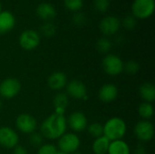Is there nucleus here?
Masks as SVG:
<instances>
[{
	"label": "nucleus",
	"mask_w": 155,
	"mask_h": 154,
	"mask_svg": "<svg viewBox=\"0 0 155 154\" xmlns=\"http://www.w3.org/2000/svg\"><path fill=\"white\" fill-rule=\"evenodd\" d=\"M67 76L64 72L56 71L52 73L47 79V85L52 91L62 92L67 84Z\"/></svg>",
	"instance_id": "14"
},
{
	"label": "nucleus",
	"mask_w": 155,
	"mask_h": 154,
	"mask_svg": "<svg viewBox=\"0 0 155 154\" xmlns=\"http://www.w3.org/2000/svg\"><path fill=\"white\" fill-rule=\"evenodd\" d=\"M112 47H113V43L108 37H105V36L101 37L96 42V49L101 54H109Z\"/></svg>",
	"instance_id": "23"
},
{
	"label": "nucleus",
	"mask_w": 155,
	"mask_h": 154,
	"mask_svg": "<svg viewBox=\"0 0 155 154\" xmlns=\"http://www.w3.org/2000/svg\"><path fill=\"white\" fill-rule=\"evenodd\" d=\"M118 93L119 91L115 84H105L100 87L98 91V98L104 103H110L117 98Z\"/></svg>",
	"instance_id": "15"
},
{
	"label": "nucleus",
	"mask_w": 155,
	"mask_h": 154,
	"mask_svg": "<svg viewBox=\"0 0 155 154\" xmlns=\"http://www.w3.org/2000/svg\"><path fill=\"white\" fill-rule=\"evenodd\" d=\"M124 71L129 75H134L140 71V64L134 60H129L124 64Z\"/></svg>",
	"instance_id": "26"
},
{
	"label": "nucleus",
	"mask_w": 155,
	"mask_h": 154,
	"mask_svg": "<svg viewBox=\"0 0 155 154\" xmlns=\"http://www.w3.org/2000/svg\"><path fill=\"white\" fill-rule=\"evenodd\" d=\"M19 143V135L9 126L0 127V146L5 149H14Z\"/></svg>",
	"instance_id": "11"
},
{
	"label": "nucleus",
	"mask_w": 155,
	"mask_h": 154,
	"mask_svg": "<svg viewBox=\"0 0 155 154\" xmlns=\"http://www.w3.org/2000/svg\"><path fill=\"white\" fill-rule=\"evenodd\" d=\"M134 154H146V150L143 146L138 145L134 150Z\"/></svg>",
	"instance_id": "34"
},
{
	"label": "nucleus",
	"mask_w": 155,
	"mask_h": 154,
	"mask_svg": "<svg viewBox=\"0 0 155 154\" xmlns=\"http://www.w3.org/2000/svg\"><path fill=\"white\" fill-rule=\"evenodd\" d=\"M15 25L14 15L7 10H2L0 13V34H6L13 30Z\"/></svg>",
	"instance_id": "17"
},
{
	"label": "nucleus",
	"mask_w": 155,
	"mask_h": 154,
	"mask_svg": "<svg viewBox=\"0 0 155 154\" xmlns=\"http://www.w3.org/2000/svg\"><path fill=\"white\" fill-rule=\"evenodd\" d=\"M40 34L33 29H26L23 31L18 38L19 45L25 51H32L40 44Z\"/></svg>",
	"instance_id": "7"
},
{
	"label": "nucleus",
	"mask_w": 155,
	"mask_h": 154,
	"mask_svg": "<svg viewBox=\"0 0 155 154\" xmlns=\"http://www.w3.org/2000/svg\"><path fill=\"white\" fill-rule=\"evenodd\" d=\"M81 145L79 136L74 133H65L57 140V149L59 152L66 154L76 152Z\"/></svg>",
	"instance_id": "3"
},
{
	"label": "nucleus",
	"mask_w": 155,
	"mask_h": 154,
	"mask_svg": "<svg viewBox=\"0 0 155 154\" xmlns=\"http://www.w3.org/2000/svg\"><path fill=\"white\" fill-rule=\"evenodd\" d=\"M67 121L64 114L52 113L40 125V133L47 140H58L67 131Z\"/></svg>",
	"instance_id": "1"
},
{
	"label": "nucleus",
	"mask_w": 155,
	"mask_h": 154,
	"mask_svg": "<svg viewBox=\"0 0 155 154\" xmlns=\"http://www.w3.org/2000/svg\"><path fill=\"white\" fill-rule=\"evenodd\" d=\"M58 152L57 147L53 143H43L37 148V154H56Z\"/></svg>",
	"instance_id": "28"
},
{
	"label": "nucleus",
	"mask_w": 155,
	"mask_h": 154,
	"mask_svg": "<svg viewBox=\"0 0 155 154\" xmlns=\"http://www.w3.org/2000/svg\"><path fill=\"white\" fill-rule=\"evenodd\" d=\"M69 105V97L65 93L58 92L53 99V106L54 113L58 114H64Z\"/></svg>",
	"instance_id": "18"
},
{
	"label": "nucleus",
	"mask_w": 155,
	"mask_h": 154,
	"mask_svg": "<svg viewBox=\"0 0 155 154\" xmlns=\"http://www.w3.org/2000/svg\"><path fill=\"white\" fill-rule=\"evenodd\" d=\"M15 125L17 131L28 135L35 133L37 129L35 118L29 113H20L15 121Z\"/></svg>",
	"instance_id": "9"
},
{
	"label": "nucleus",
	"mask_w": 155,
	"mask_h": 154,
	"mask_svg": "<svg viewBox=\"0 0 155 154\" xmlns=\"http://www.w3.org/2000/svg\"><path fill=\"white\" fill-rule=\"evenodd\" d=\"M139 94L143 102L153 103L155 100V86L152 83H144L139 88Z\"/></svg>",
	"instance_id": "20"
},
{
	"label": "nucleus",
	"mask_w": 155,
	"mask_h": 154,
	"mask_svg": "<svg viewBox=\"0 0 155 154\" xmlns=\"http://www.w3.org/2000/svg\"><path fill=\"white\" fill-rule=\"evenodd\" d=\"M136 23V18L133 15H128L124 16L123 22H121V25H123V26L127 30H133L135 28Z\"/></svg>",
	"instance_id": "30"
},
{
	"label": "nucleus",
	"mask_w": 155,
	"mask_h": 154,
	"mask_svg": "<svg viewBox=\"0 0 155 154\" xmlns=\"http://www.w3.org/2000/svg\"><path fill=\"white\" fill-rule=\"evenodd\" d=\"M121 27V20L115 15L104 16L99 24L101 33L105 36H112L116 34Z\"/></svg>",
	"instance_id": "12"
},
{
	"label": "nucleus",
	"mask_w": 155,
	"mask_h": 154,
	"mask_svg": "<svg viewBox=\"0 0 155 154\" xmlns=\"http://www.w3.org/2000/svg\"><path fill=\"white\" fill-rule=\"evenodd\" d=\"M40 33L45 37H52L56 33V27L52 22H45L40 28Z\"/></svg>",
	"instance_id": "25"
},
{
	"label": "nucleus",
	"mask_w": 155,
	"mask_h": 154,
	"mask_svg": "<svg viewBox=\"0 0 155 154\" xmlns=\"http://www.w3.org/2000/svg\"><path fill=\"white\" fill-rule=\"evenodd\" d=\"M94 7L100 13H105L110 7V0H94Z\"/></svg>",
	"instance_id": "31"
},
{
	"label": "nucleus",
	"mask_w": 155,
	"mask_h": 154,
	"mask_svg": "<svg viewBox=\"0 0 155 154\" xmlns=\"http://www.w3.org/2000/svg\"><path fill=\"white\" fill-rule=\"evenodd\" d=\"M134 133L138 141L142 143H149L153 139L154 126L151 121L141 120L135 124Z\"/></svg>",
	"instance_id": "8"
},
{
	"label": "nucleus",
	"mask_w": 155,
	"mask_h": 154,
	"mask_svg": "<svg viewBox=\"0 0 155 154\" xmlns=\"http://www.w3.org/2000/svg\"><path fill=\"white\" fill-rule=\"evenodd\" d=\"M107 154H131V148L123 139L113 141L110 142Z\"/></svg>",
	"instance_id": "19"
},
{
	"label": "nucleus",
	"mask_w": 155,
	"mask_h": 154,
	"mask_svg": "<svg viewBox=\"0 0 155 154\" xmlns=\"http://www.w3.org/2000/svg\"><path fill=\"white\" fill-rule=\"evenodd\" d=\"M21 87V83L17 78L7 77L0 83V97L13 99L19 94Z\"/></svg>",
	"instance_id": "6"
},
{
	"label": "nucleus",
	"mask_w": 155,
	"mask_h": 154,
	"mask_svg": "<svg viewBox=\"0 0 155 154\" xmlns=\"http://www.w3.org/2000/svg\"><path fill=\"white\" fill-rule=\"evenodd\" d=\"M72 21H73L74 25L82 26L86 22V16H85V15L84 13H82L80 11H77V12L74 13V15L72 16Z\"/></svg>",
	"instance_id": "32"
},
{
	"label": "nucleus",
	"mask_w": 155,
	"mask_h": 154,
	"mask_svg": "<svg viewBox=\"0 0 155 154\" xmlns=\"http://www.w3.org/2000/svg\"><path fill=\"white\" fill-rule=\"evenodd\" d=\"M64 89L68 97L83 101L88 99L86 85L80 80H72L68 82Z\"/></svg>",
	"instance_id": "10"
},
{
	"label": "nucleus",
	"mask_w": 155,
	"mask_h": 154,
	"mask_svg": "<svg viewBox=\"0 0 155 154\" xmlns=\"http://www.w3.org/2000/svg\"><path fill=\"white\" fill-rule=\"evenodd\" d=\"M56 154H66V153H64V152H59V151H58V152H57Z\"/></svg>",
	"instance_id": "37"
},
{
	"label": "nucleus",
	"mask_w": 155,
	"mask_h": 154,
	"mask_svg": "<svg viewBox=\"0 0 155 154\" xmlns=\"http://www.w3.org/2000/svg\"><path fill=\"white\" fill-rule=\"evenodd\" d=\"M13 154H28V152L24 146L18 144L13 149Z\"/></svg>",
	"instance_id": "33"
},
{
	"label": "nucleus",
	"mask_w": 155,
	"mask_h": 154,
	"mask_svg": "<svg viewBox=\"0 0 155 154\" xmlns=\"http://www.w3.org/2000/svg\"><path fill=\"white\" fill-rule=\"evenodd\" d=\"M1 11H2V5H1V2H0V13H1Z\"/></svg>",
	"instance_id": "38"
},
{
	"label": "nucleus",
	"mask_w": 155,
	"mask_h": 154,
	"mask_svg": "<svg viewBox=\"0 0 155 154\" xmlns=\"http://www.w3.org/2000/svg\"><path fill=\"white\" fill-rule=\"evenodd\" d=\"M137 111H138V114L142 118V120H147V121H150L153 118V113H154L153 104L151 103H146V102L140 103Z\"/></svg>",
	"instance_id": "22"
},
{
	"label": "nucleus",
	"mask_w": 155,
	"mask_h": 154,
	"mask_svg": "<svg viewBox=\"0 0 155 154\" xmlns=\"http://www.w3.org/2000/svg\"><path fill=\"white\" fill-rule=\"evenodd\" d=\"M35 13L37 16L45 22H51V20H53L56 15V10L54 6L51 3L47 2L40 3L36 6Z\"/></svg>",
	"instance_id": "16"
},
{
	"label": "nucleus",
	"mask_w": 155,
	"mask_h": 154,
	"mask_svg": "<svg viewBox=\"0 0 155 154\" xmlns=\"http://www.w3.org/2000/svg\"><path fill=\"white\" fill-rule=\"evenodd\" d=\"M72 154H82L81 152H74V153Z\"/></svg>",
	"instance_id": "36"
},
{
	"label": "nucleus",
	"mask_w": 155,
	"mask_h": 154,
	"mask_svg": "<svg viewBox=\"0 0 155 154\" xmlns=\"http://www.w3.org/2000/svg\"><path fill=\"white\" fill-rule=\"evenodd\" d=\"M104 126V136L110 142L122 140L127 132V124L124 119L114 116L108 119Z\"/></svg>",
	"instance_id": "2"
},
{
	"label": "nucleus",
	"mask_w": 155,
	"mask_h": 154,
	"mask_svg": "<svg viewBox=\"0 0 155 154\" xmlns=\"http://www.w3.org/2000/svg\"><path fill=\"white\" fill-rule=\"evenodd\" d=\"M124 64L122 58L114 54H107L103 58L102 67L104 73L110 76H117L124 72Z\"/></svg>",
	"instance_id": "4"
},
{
	"label": "nucleus",
	"mask_w": 155,
	"mask_h": 154,
	"mask_svg": "<svg viewBox=\"0 0 155 154\" xmlns=\"http://www.w3.org/2000/svg\"><path fill=\"white\" fill-rule=\"evenodd\" d=\"M110 141L105 136L95 138L92 144V151L94 154H107Z\"/></svg>",
	"instance_id": "21"
},
{
	"label": "nucleus",
	"mask_w": 155,
	"mask_h": 154,
	"mask_svg": "<svg viewBox=\"0 0 155 154\" xmlns=\"http://www.w3.org/2000/svg\"><path fill=\"white\" fill-rule=\"evenodd\" d=\"M132 15L138 19L149 18L154 12V0H134L132 4Z\"/></svg>",
	"instance_id": "5"
},
{
	"label": "nucleus",
	"mask_w": 155,
	"mask_h": 154,
	"mask_svg": "<svg viewBox=\"0 0 155 154\" xmlns=\"http://www.w3.org/2000/svg\"><path fill=\"white\" fill-rule=\"evenodd\" d=\"M86 131L88 133L89 135H91L93 138H98L100 136L104 135V126L101 123H88Z\"/></svg>",
	"instance_id": "24"
},
{
	"label": "nucleus",
	"mask_w": 155,
	"mask_h": 154,
	"mask_svg": "<svg viewBox=\"0 0 155 154\" xmlns=\"http://www.w3.org/2000/svg\"><path fill=\"white\" fill-rule=\"evenodd\" d=\"M2 107H3V102H2V100H1V98H0V111H1V109H2Z\"/></svg>",
	"instance_id": "35"
},
{
	"label": "nucleus",
	"mask_w": 155,
	"mask_h": 154,
	"mask_svg": "<svg viewBox=\"0 0 155 154\" xmlns=\"http://www.w3.org/2000/svg\"><path fill=\"white\" fill-rule=\"evenodd\" d=\"M66 121L67 127H69L73 133L76 134L85 131L88 125V121L85 114L79 111H75L70 113L68 118H66Z\"/></svg>",
	"instance_id": "13"
},
{
	"label": "nucleus",
	"mask_w": 155,
	"mask_h": 154,
	"mask_svg": "<svg viewBox=\"0 0 155 154\" xmlns=\"http://www.w3.org/2000/svg\"><path fill=\"white\" fill-rule=\"evenodd\" d=\"M43 141H44V137L40 133L35 132L29 135V139H28L29 144L35 148H39L43 144Z\"/></svg>",
	"instance_id": "29"
},
{
	"label": "nucleus",
	"mask_w": 155,
	"mask_h": 154,
	"mask_svg": "<svg viewBox=\"0 0 155 154\" xmlns=\"http://www.w3.org/2000/svg\"><path fill=\"white\" fill-rule=\"evenodd\" d=\"M64 5L66 9L74 13L81 10L84 5V0H64Z\"/></svg>",
	"instance_id": "27"
}]
</instances>
